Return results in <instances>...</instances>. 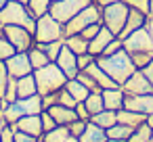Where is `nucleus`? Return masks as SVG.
<instances>
[{
	"mask_svg": "<svg viewBox=\"0 0 153 142\" xmlns=\"http://www.w3.org/2000/svg\"><path fill=\"white\" fill-rule=\"evenodd\" d=\"M34 77H36L38 94H42V96L61 90V88L67 84V79H69V77L63 73V69H61L55 61H51L48 65L36 69V71H34Z\"/></svg>",
	"mask_w": 153,
	"mask_h": 142,
	"instance_id": "2",
	"label": "nucleus"
},
{
	"mask_svg": "<svg viewBox=\"0 0 153 142\" xmlns=\"http://www.w3.org/2000/svg\"><path fill=\"white\" fill-rule=\"evenodd\" d=\"M7 2H9V0H0V11H2V7H4Z\"/></svg>",
	"mask_w": 153,
	"mask_h": 142,
	"instance_id": "57",
	"label": "nucleus"
},
{
	"mask_svg": "<svg viewBox=\"0 0 153 142\" xmlns=\"http://www.w3.org/2000/svg\"><path fill=\"white\" fill-rule=\"evenodd\" d=\"M147 123L153 127V113H151V115H147Z\"/></svg>",
	"mask_w": 153,
	"mask_h": 142,
	"instance_id": "55",
	"label": "nucleus"
},
{
	"mask_svg": "<svg viewBox=\"0 0 153 142\" xmlns=\"http://www.w3.org/2000/svg\"><path fill=\"white\" fill-rule=\"evenodd\" d=\"M2 34L7 36V40L19 50V52H27L34 44H36V38L30 29L21 27V25H2Z\"/></svg>",
	"mask_w": 153,
	"mask_h": 142,
	"instance_id": "8",
	"label": "nucleus"
},
{
	"mask_svg": "<svg viewBox=\"0 0 153 142\" xmlns=\"http://www.w3.org/2000/svg\"><path fill=\"white\" fill-rule=\"evenodd\" d=\"M101 21V7L97 2L88 4L86 9H82L76 17H71L65 25V36H71V34H80L84 27H88L90 23H99ZM103 23V21H101Z\"/></svg>",
	"mask_w": 153,
	"mask_h": 142,
	"instance_id": "6",
	"label": "nucleus"
},
{
	"mask_svg": "<svg viewBox=\"0 0 153 142\" xmlns=\"http://www.w3.org/2000/svg\"><path fill=\"white\" fill-rule=\"evenodd\" d=\"M90 121H92V123H97V125H99V127H103V129H109L113 123H117V111L103 109V111L94 113V115L90 117Z\"/></svg>",
	"mask_w": 153,
	"mask_h": 142,
	"instance_id": "24",
	"label": "nucleus"
},
{
	"mask_svg": "<svg viewBox=\"0 0 153 142\" xmlns=\"http://www.w3.org/2000/svg\"><path fill=\"white\" fill-rule=\"evenodd\" d=\"M76 77H78V79H80V82H82V84H84V86H86L90 92H101V86L94 82V77H92L88 71H80Z\"/></svg>",
	"mask_w": 153,
	"mask_h": 142,
	"instance_id": "36",
	"label": "nucleus"
},
{
	"mask_svg": "<svg viewBox=\"0 0 153 142\" xmlns=\"http://www.w3.org/2000/svg\"><path fill=\"white\" fill-rule=\"evenodd\" d=\"M53 117H55V121L59 123V125H69L71 121H76L78 119V115H76V109H71V107H63V104H53V107H48L46 109Z\"/></svg>",
	"mask_w": 153,
	"mask_h": 142,
	"instance_id": "18",
	"label": "nucleus"
},
{
	"mask_svg": "<svg viewBox=\"0 0 153 142\" xmlns=\"http://www.w3.org/2000/svg\"><path fill=\"white\" fill-rule=\"evenodd\" d=\"M124 107L132 109V111H138V113H145V115H151L153 113V92H147V94H126Z\"/></svg>",
	"mask_w": 153,
	"mask_h": 142,
	"instance_id": "12",
	"label": "nucleus"
},
{
	"mask_svg": "<svg viewBox=\"0 0 153 142\" xmlns=\"http://www.w3.org/2000/svg\"><path fill=\"white\" fill-rule=\"evenodd\" d=\"M13 125H15V129H17V132H25V134L36 136V138H40V136L44 134L40 115H23V117H21L17 123H13Z\"/></svg>",
	"mask_w": 153,
	"mask_h": 142,
	"instance_id": "15",
	"label": "nucleus"
},
{
	"mask_svg": "<svg viewBox=\"0 0 153 142\" xmlns=\"http://www.w3.org/2000/svg\"><path fill=\"white\" fill-rule=\"evenodd\" d=\"M15 125H4L2 127V132H0V142H15Z\"/></svg>",
	"mask_w": 153,
	"mask_h": 142,
	"instance_id": "47",
	"label": "nucleus"
},
{
	"mask_svg": "<svg viewBox=\"0 0 153 142\" xmlns=\"http://www.w3.org/2000/svg\"><path fill=\"white\" fill-rule=\"evenodd\" d=\"M27 54H30V63H32V67H34V71L51 63V59L46 57V52H44V50H42L40 46H36V44H34V46H32V48L27 50Z\"/></svg>",
	"mask_w": 153,
	"mask_h": 142,
	"instance_id": "29",
	"label": "nucleus"
},
{
	"mask_svg": "<svg viewBox=\"0 0 153 142\" xmlns=\"http://www.w3.org/2000/svg\"><path fill=\"white\" fill-rule=\"evenodd\" d=\"M132 63L136 69H143L145 65H149V61L153 59V52H132Z\"/></svg>",
	"mask_w": 153,
	"mask_h": 142,
	"instance_id": "37",
	"label": "nucleus"
},
{
	"mask_svg": "<svg viewBox=\"0 0 153 142\" xmlns=\"http://www.w3.org/2000/svg\"><path fill=\"white\" fill-rule=\"evenodd\" d=\"M2 107H4V104H2V98H0V113H2Z\"/></svg>",
	"mask_w": 153,
	"mask_h": 142,
	"instance_id": "60",
	"label": "nucleus"
},
{
	"mask_svg": "<svg viewBox=\"0 0 153 142\" xmlns=\"http://www.w3.org/2000/svg\"><path fill=\"white\" fill-rule=\"evenodd\" d=\"M55 63L63 69V73H65L69 79L80 73V69H78V54H76L71 48H67L65 44H63V48H61V52H59V57H57Z\"/></svg>",
	"mask_w": 153,
	"mask_h": 142,
	"instance_id": "13",
	"label": "nucleus"
},
{
	"mask_svg": "<svg viewBox=\"0 0 153 142\" xmlns=\"http://www.w3.org/2000/svg\"><path fill=\"white\" fill-rule=\"evenodd\" d=\"M17 52V48L7 40V36L2 34V32H0V61H7L9 57H13Z\"/></svg>",
	"mask_w": 153,
	"mask_h": 142,
	"instance_id": "35",
	"label": "nucleus"
},
{
	"mask_svg": "<svg viewBox=\"0 0 153 142\" xmlns=\"http://www.w3.org/2000/svg\"><path fill=\"white\" fill-rule=\"evenodd\" d=\"M4 125H7V121H4V117H2V115H0V132H2V127H4Z\"/></svg>",
	"mask_w": 153,
	"mask_h": 142,
	"instance_id": "54",
	"label": "nucleus"
},
{
	"mask_svg": "<svg viewBox=\"0 0 153 142\" xmlns=\"http://www.w3.org/2000/svg\"><path fill=\"white\" fill-rule=\"evenodd\" d=\"M65 142H80V138H76V136H69Z\"/></svg>",
	"mask_w": 153,
	"mask_h": 142,
	"instance_id": "56",
	"label": "nucleus"
},
{
	"mask_svg": "<svg viewBox=\"0 0 153 142\" xmlns=\"http://www.w3.org/2000/svg\"><path fill=\"white\" fill-rule=\"evenodd\" d=\"M19 102V107L23 109V113L25 115H40L42 111H44V104H42V94H32V96H27V98H19L17 100Z\"/></svg>",
	"mask_w": 153,
	"mask_h": 142,
	"instance_id": "21",
	"label": "nucleus"
},
{
	"mask_svg": "<svg viewBox=\"0 0 153 142\" xmlns=\"http://www.w3.org/2000/svg\"><path fill=\"white\" fill-rule=\"evenodd\" d=\"M124 50H128L130 54L132 52H153V38H151V32L147 29V25L124 38Z\"/></svg>",
	"mask_w": 153,
	"mask_h": 142,
	"instance_id": "9",
	"label": "nucleus"
},
{
	"mask_svg": "<svg viewBox=\"0 0 153 142\" xmlns=\"http://www.w3.org/2000/svg\"><path fill=\"white\" fill-rule=\"evenodd\" d=\"M151 142H153V134H151Z\"/></svg>",
	"mask_w": 153,
	"mask_h": 142,
	"instance_id": "63",
	"label": "nucleus"
},
{
	"mask_svg": "<svg viewBox=\"0 0 153 142\" xmlns=\"http://www.w3.org/2000/svg\"><path fill=\"white\" fill-rule=\"evenodd\" d=\"M0 115H2L4 117V121L9 123V125H13V123H17L25 113H23V109L19 107V102L15 100V102H9L4 109H2V113H0Z\"/></svg>",
	"mask_w": 153,
	"mask_h": 142,
	"instance_id": "27",
	"label": "nucleus"
},
{
	"mask_svg": "<svg viewBox=\"0 0 153 142\" xmlns=\"http://www.w3.org/2000/svg\"><path fill=\"white\" fill-rule=\"evenodd\" d=\"M84 71H88V73L94 77V82L101 86V90H105V88H115V86H117V84H115V82L109 77V73H105V69H103V67H101L97 61H94L92 65H88Z\"/></svg>",
	"mask_w": 153,
	"mask_h": 142,
	"instance_id": "20",
	"label": "nucleus"
},
{
	"mask_svg": "<svg viewBox=\"0 0 153 142\" xmlns=\"http://www.w3.org/2000/svg\"><path fill=\"white\" fill-rule=\"evenodd\" d=\"M147 17L149 15H145V13H140V11H136V9H130V13H128V19H126V25H124V29H122V34L117 36V38H126V36H130L132 32H136V29H140V27H145L147 25Z\"/></svg>",
	"mask_w": 153,
	"mask_h": 142,
	"instance_id": "17",
	"label": "nucleus"
},
{
	"mask_svg": "<svg viewBox=\"0 0 153 142\" xmlns=\"http://www.w3.org/2000/svg\"><path fill=\"white\" fill-rule=\"evenodd\" d=\"M124 2H126L130 9H136V11L145 13V15L151 13V9H149V2H151V0H124Z\"/></svg>",
	"mask_w": 153,
	"mask_h": 142,
	"instance_id": "42",
	"label": "nucleus"
},
{
	"mask_svg": "<svg viewBox=\"0 0 153 142\" xmlns=\"http://www.w3.org/2000/svg\"><path fill=\"white\" fill-rule=\"evenodd\" d=\"M101 27H103V23H101V21H99V23H90L88 27H84V29L80 32V36H82V38H86V40H92V38L99 34V29H101Z\"/></svg>",
	"mask_w": 153,
	"mask_h": 142,
	"instance_id": "45",
	"label": "nucleus"
},
{
	"mask_svg": "<svg viewBox=\"0 0 153 142\" xmlns=\"http://www.w3.org/2000/svg\"><path fill=\"white\" fill-rule=\"evenodd\" d=\"M88 4H92V0H55L51 4V15L61 21V23H67L71 17H76L82 9H86Z\"/></svg>",
	"mask_w": 153,
	"mask_h": 142,
	"instance_id": "7",
	"label": "nucleus"
},
{
	"mask_svg": "<svg viewBox=\"0 0 153 142\" xmlns=\"http://www.w3.org/2000/svg\"><path fill=\"white\" fill-rule=\"evenodd\" d=\"M132 129H134V127H130V125L113 123V125H111L109 129H105V132H107V138H113V140H122V142H126V140L130 138Z\"/></svg>",
	"mask_w": 153,
	"mask_h": 142,
	"instance_id": "31",
	"label": "nucleus"
},
{
	"mask_svg": "<svg viewBox=\"0 0 153 142\" xmlns=\"http://www.w3.org/2000/svg\"><path fill=\"white\" fill-rule=\"evenodd\" d=\"M122 48H124V40L115 36V38L107 44V48L103 50V57H109V54H113V52H117V50H122Z\"/></svg>",
	"mask_w": 153,
	"mask_h": 142,
	"instance_id": "44",
	"label": "nucleus"
},
{
	"mask_svg": "<svg viewBox=\"0 0 153 142\" xmlns=\"http://www.w3.org/2000/svg\"><path fill=\"white\" fill-rule=\"evenodd\" d=\"M53 2H55V0H53Z\"/></svg>",
	"mask_w": 153,
	"mask_h": 142,
	"instance_id": "64",
	"label": "nucleus"
},
{
	"mask_svg": "<svg viewBox=\"0 0 153 142\" xmlns=\"http://www.w3.org/2000/svg\"><path fill=\"white\" fill-rule=\"evenodd\" d=\"M97 61V57L94 54H90V52H84V54H78V69L80 71H84L88 65H92Z\"/></svg>",
	"mask_w": 153,
	"mask_h": 142,
	"instance_id": "46",
	"label": "nucleus"
},
{
	"mask_svg": "<svg viewBox=\"0 0 153 142\" xmlns=\"http://www.w3.org/2000/svg\"><path fill=\"white\" fill-rule=\"evenodd\" d=\"M51 4H53V0H27V11L38 19V17H42V15H46L48 11H51Z\"/></svg>",
	"mask_w": 153,
	"mask_h": 142,
	"instance_id": "32",
	"label": "nucleus"
},
{
	"mask_svg": "<svg viewBox=\"0 0 153 142\" xmlns=\"http://www.w3.org/2000/svg\"><path fill=\"white\" fill-rule=\"evenodd\" d=\"M36 136H30L25 132H15V142H36Z\"/></svg>",
	"mask_w": 153,
	"mask_h": 142,
	"instance_id": "50",
	"label": "nucleus"
},
{
	"mask_svg": "<svg viewBox=\"0 0 153 142\" xmlns=\"http://www.w3.org/2000/svg\"><path fill=\"white\" fill-rule=\"evenodd\" d=\"M97 63L105 69V73H109V77H111L117 86H122V84L136 71L130 52L124 50V48L117 50V52H113V54H109V57H103V54L97 57Z\"/></svg>",
	"mask_w": 153,
	"mask_h": 142,
	"instance_id": "1",
	"label": "nucleus"
},
{
	"mask_svg": "<svg viewBox=\"0 0 153 142\" xmlns=\"http://www.w3.org/2000/svg\"><path fill=\"white\" fill-rule=\"evenodd\" d=\"M69 136H71V134H69V127H67V125H57L55 129L44 132V134L40 136V140H42V142H65Z\"/></svg>",
	"mask_w": 153,
	"mask_h": 142,
	"instance_id": "26",
	"label": "nucleus"
},
{
	"mask_svg": "<svg viewBox=\"0 0 153 142\" xmlns=\"http://www.w3.org/2000/svg\"><path fill=\"white\" fill-rule=\"evenodd\" d=\"M17 2H23V4H27V0H17Z\"/></svg>",
	"mask_w": 153,
	"mask_h": 142,
	"instance_id": "61",
	"label": "nucleus"
},
{
	"mask_svg": "<svg viewBox=\"0 0 153 142\" xmlns=\"http://www.w3.org/2000/svg\"><path fill=\"white\" fill-rule=\"evenodd\" d=\"M4 65H7V71L13 75V77H23V75H30V73H34V67H32V63H30V54L27 52H15L13 57H9L7 61H4Z\"/></svg>",
	"mask_w": 153,
	"mask_h": 142,
	"instance_id": "10",
	"label": "nucleus"
},
{
	"mask_svg": "<svg viewBox=\"0 0 153 142\" xmlns=\"http://www.w3.org/2000/svg\"><path fill=\"white\" fill-rule=\"evenodd\" d=\"M147 29L151 32V38H153V15H149V17H147Z\"/></svg>",
	"mask_w": 153,
	"mask_h": 142,
	"instance_id": "52",
	"label": "nucleus"
},
{
	"mask_svg": "<svg viewBox=\"0 0 153 142\" xmlns=\"http://www.w3.org/2000/svg\"><path fill=\"white\" fill-rule=\"evenodd\" d=\"M0 25H21L30 29L32 34L36 32V17L27 11V7L17 0H9L0 11Z\"/></svg>",
	"mask_w": 153,
	"mask_h": 142,
	"instance_id": "3",
	"label": "nucleus"
},
{
	"mask_svg": "<svg viewBox=\"0 0 153 142\" xmlns=\"http://www.w3.org/2000/svg\"><path fill=\"white\" fill-rule=\"evenodd\" d=\"M40 119H42V129H44V132H48V129H55V127L59 125V123L55 121V117H53V115H51L46 109L40 113Z\"/></svg>",
	"mask_w": 153,
	"mask_h": 142,
	"instance_id": "43",
	"label": "nucleus"
},
{
	"mask_svg": "<svg viewBox=\"0 0 153 142\" xmlns=\"http://www.w3.org/2000/svg\"><path fill=\"white\" fill-rule=\"evenodd\" d=\"M128 13H130V7L124 2V0H117V2H111L107 7H101V21L115 36H120L122 29H124V25H126Z\"/></svg>",
	"mask_w": 153,
	"mask_h": 142,
	"instance_id": "5",
	"label": "nucleus"
},
{
	"mask_svg": "<svg viewBox=\"0 0 153 142\" xmlns=\"http://www.w3.org/2000/svg\"><path fill=\"white\" fill-rule=\"evenodd\" d=\"M105 142H122V140H113V138H107Z\"/></svg>",
	"mask_w": 153,
	"mask_h": 142,
	"instance_id": "59",
	"label": "nucleus"
},
{
	"mask_svg": "<svg viewBox=\"0 0 153 142\" xmlns=\"http://www.w3.org/2000/svg\"><path fill=\"white\" fill-rule=\"evenodd\" d=\"M105 140H107V132L92 121H88L84 134L80 136V142H105Z\"/></svg>",
	"mask_w": 153,
	"mask_h": 142,
	"instance_id": "25",
	"label": "nucleus"
},
{
	"mask_svg": "<svg viewBox=\"0 0 153 142\" xmlns=\"http://www.w3.org/2000/svg\"><path fill=\"white\" fill-rule=\"evenodd\" d=\"M36 92H38V86H36L34 73L23 75V77H17V100L19 98H27V96H32Z\"/></svg>",
	"mask_w": 153,
	"mask_h": 142,
	"instance_id": "22",
	"label": "nucleus"
},
{
	"mask_svg": "<svg viewBox=\"0 0 153 142\" xmlns=\"http://www.w3.org/2000/svg\"><path fill=\"white\" fill-rule=\"evenodd\" d=\"M103 94V102H105V109H111V111H120L124 107V100H126V92L122 90V86H115V88H105L101 90Z\"/></svg>",
	"mask_w": 153,
	"mask_h": 142,
	"instance_id": "16",
	"label": "nucleus"
},
{
	"mask_svg": "<svg viewBox=\"0 0 153 142\" xmlns=\"http://www.w3.org/2000/svg\"><path fill=\"white\" fill-rule=\"evenodd\" d=\"M149 9H151V13H149V15H153V0L149 2Z\"/></svg>",
	"mask_w": 153,
	"mask_h": 142,
	"instance_id": "58",
	"label": "nucleus"
},
{
	"mask_svg": "<svg viewBox=\"0 0 153 142\" xmlns=\"http://www.w3.org/2000/svg\"><path fill=\"white\" fill-rule=\"evenodd\" d=\"M86 125H88V121H84V119H76V121H71V123H69L67 127H69V134H71V136L80 138V136L84 134Z\"/></svg>",
	"mask_w": 153,
	"mask_h": 142,
	"instance_id": "41",
	"label": "nucleus"
},
{
	"mask_svg": "<svg viewBox=\"0 0 153 142\" xmlns=\"http://www.w3.org/2000/svg\"><path fill=\"white\" fill-rule=\"evenodd\" d=\"M65 90L76 98V102H84L86 98H88V94H90V90L78 79V77H71V79H67V84H65Z\"/></svg>",
	"mask_w": 153,
	"mask_h": 142,
	"instance_id": "23",
	"label": "nucleus"
},
{
	"mask_svg": "<svg viewBox=\"0 0 153 142\" xmlns=\"http://www.w3.org/2000/svg\"><path fill=\"white\" fill-rule=\"evenodd\" d=\"M9 79H11V73L7 71V65H4V61H0V98H4V92H7Z\"/></svg>",
	"mask_w": 153,
	"mask_h": 142,
	"instance_id": "38",
	"label": "nucleus"
},
{
	"mask_svg": "<svg viewBox=\"0 0 153 142\" xmlns=\"http://www.w3.org/2000/svg\"><path fill=\"white\" fill-rule=\"evenodd\" d=\"M63 44H65V38H63V40H55V42H48V44H40V42H36V46H40V48H42V50L46 52V57H48L51 61H57V57H59V52H61Z\"/></svg>",
	"mask_w": 153,
	"mask_h": 142,
	"instance_id": "34",
	"label": "nucleus"
},
{
	"mask_svg": "<svg viewBox=\"0 0 153 142\" xmlns=\"http://www.w3.org/2000/svg\"><path fill=\"white\" fill-rule=\"evenodd\" d=\"M2 100H7V102H15V100H17V77H13V75H11L9 86H7V92H4V98H2Z\"/></svg>",
	"mask_w": 153,
	"mask_h": 142,
	"instance_id": "39",
	"label": "nucleus"
},
{
	"mask_svg": "<svg viewBox=\"0 0 153 142\" xmlns=\"http://www.w3.org/2000/svg\"><path fill=\"white\" fill-rule=\"evenodd\" d=\"M36 42L40 44H48L55 40H63L65 38V25L61 21H57L51 13L42 15L36 19V32H34Z\"/></svg>",
	"mask_w": 153,
	"mask_h": 142,
	"instance_id": "4",
	"label": "nucleus"
},
{
	"mask_svg": "<svg viewBox=\"0 0 153 142\" xmlns=\"http://www.w3.org/2000/svg\"><path fill=\"white\" fill-rule=\"evenodd\" d=\"M92 2H97L99 7H107V4H111V2H117V0H92Z\"/></svg>",
	"mask_w": 153,
	"mask_h": 142,
	"instance_id": "53",
	"label": "nucleus"
},
{
	"mask_svg": "<svg viewBox=\"0 0 153 142\" xmlns=\"http://www.w3.org/2000/svg\"><path fill=\"white\" fill-rule=\"evenodd\" d=\"M151 134H153V127L145 121V123H140L138 127L132 129V134L126 142H151Z\"/></svg>",
	"mask_w": 153,
	"mask_h": 142,
	"instance_id": "30",
	"label": "nucleus"
},
{
	"mask_svg": "<svg viewBox=\"0 0 153 142\" xmlns=\"http://www.w3.org/2000/svg\"><path fill=\"white\" fill-rule=\"evenodd\" d=\"M145 121H147L145 113H138V111H132V109H126V107H122L117 111V123H124V125H130V127H138Z\"/></svg>",
	"mask_w": 153,
	"mask_h": 142,
	"instance_id": "19",
	"label": "nucleus"
},
{
	"mask_svg": "<svg viewBox=\"0 0 153 142\" xmlns=\"http://www.w3.org/2000/svg\"><path fill=\"white\" fill-rule=\"evenodd\" d=\"M84 104H86V109H88V113H90V117H92L94 113H99V111H103V109H105L103 94H101V92H90V94H88V98L84 100Z\"/></svg>",
	"mask_w": 153,
	"mask_h": 142,
	"instance_id": "33",
	"label": "nucleus"
},
{
	"mask_svg": "<svg viewBox=\"0 0 153 142\" xmlns=\"http://www.w3.org/2000/svg\"><path fill=\"white\" fill-rule=\"evenodd\" d=\"M140 71L145 73V77H147V79L151 82V86H153V59H151V61H149V65H145Z\"/></svg>",
	"mask_w": 153,
	"mask_h": 142,
	"instance_id": "51",
	"label": "nucleus"
},
{
	"mask_svg": "<svg viewBox=\"0 0 153 142\" xmlns=\"http://www.w3.org/2000/svg\"><path fill=\"white\" fill-rule=\"evenodd\" d=\"M57 96H59V104H63V107H71V109H74V107L78 104V102H76V98H74V96L65 90V86L57 92Z\"/></svg>",
	"mask_w": 153,
	"mask_h": 142,
	"instance_id": "40",
	"label": "nucleus"
},
{
	"mask_svg": "<svg viewBox=\"0 0 153 142\" xmlns=\"http://www.w3.org/2000/svg\"><path fill=\"white\" fill-rule=\"evenodd\" d=\"M65 46L71 48L76 54H84L88 52V40L82 38L80 34H71V36H65Z\"/></svg>",
	"mask_w": 153,
	"mask_h": 142,
	"instance_id": "28",
	"label": "nucleus"
},
{
	"mask_svg": "<svg viewBox=\"0 0 153 142\" xmlns=\"http://www.w3.org/2000/svg\"><path fill=\"white\" fill-rule=\"evenodd\" d=\"M113 38H115V34H113L109 27H105V25H103V27L99 29V34H97L92 40H88V52H90V54H94V57H101V54H103V50L107 48V44H109Z\"/></svg>",
	"mask_w": 153,
	"mask_h": 142,
	"instance_id": "14",
	"label": "nucleus"
},
{
	"mask_svg": "<svg viewBox=\"0 0 153 142\" xmlns=\"http://www.w3.org/2000/svg\"><path fill=\"white\" fill-rule=\"evenodd\" d=\"M122 90L126 94H147V92H153V86L151 82L145 77V73L140 69H136L124 84H122Z\"/></svg>",
	"mask_w": 153,
	"mask_h": 142,
	"instance_id": "11",
	"label": "nucleus"
},
{
	"mask_svg": "<svg viewBox=\"0 0 153 142\" xmlns=\"http://www.w3.org/2000/svg\"><path fill=\"white\" fill-rule=\"evenodd\" d=\"M74 109H76V115H78V119L90 121V113H88V109H86V104H84V102H78Z\"/></svg>",
	"mask_w": 153,
	"mask_h": 142,
	"instance_id": "48",
	"label": "nucleus"
},
{
	"mask_svg": "<svg viewBox=\"0 0 153 142\" xmlns=\"http://www.w3.org/2000/svg\"><path fill=\"white\" fill-rule=\"evenodd\" d=\"M57 92H59V90H57ZM57 92H51V94H44V96H42V104H44V109H48V107H53V104L59 102Z\"/></svg>",
	"mask_w": 153,
	"mask_h": 142,
	"instance_id": "49",
	"label": "nucleus"
},
{
	"mask_svg": "<svg viewBox=\"0 0 153 142\" xmlns=\"http://www.w3.org/2000/svg\"><path fill=\"white\" fill-rule=\"evenodd\" d=\"M36 142H42V140H40V138H38V140H36Z\"/></svg>",
	"mask_w": 153,
	"mask_h": 142,
	"instance_id": "62",
	"label": "nucleus"
}]
</instances>
